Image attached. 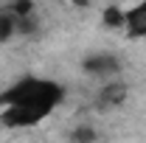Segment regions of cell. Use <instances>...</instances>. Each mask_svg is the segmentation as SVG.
<instances>
[{"label": "cell", "instance_id": "obj_1", "mask_svg": "<svg viewBox=\"0 0 146 143\" xmlns=\"http://www.w3.org/2000/svg\"><path fill=\"white\" fill-rule=\"evenodd\" d=\"M62 101H65V87L54 79H42V76H23L6 90H0V109L28 107L42 115H51Z\"/></svg>", "mask_w": 146, "mask_h": 143}, {"label": "cell", "instance_id": "obj_2", "mask_svg": "<svg viewBox=\"0 0 146 143\" xmlns=\"http://www.w3.org/2000/svg\"><path fill=\"white\" fill-rule=\"evenodd\" d=\"M82 70L98 81H112L121 73V59L115 54H90L82 62Z\"/></svg>", "mask_w": 146, "mask_h": 143}, {"label": "cell", "instance_id": "obj_3", "mask_svg": "<svg viewBox=\"0 0 146 143\" xmlns=\"http://www.w3.org/2000/svg\"><path fill=\"white\" fill-rule=\"evenodd\" d=\"M127 95H129V87L124 81L112 79V81H104L98 87V98L96 101H98V109H115L127 101Z\"/></svg>", "mask_w": 146, "mask_h": 143}, {"label": "cell", "instance_id": "obj_4", "mask_svg": "<svg viewBox=\"0 0 146 143\" xmlns=\"http://www.w3.org/2000/svg\"><path fill=\"white\" fill-rule=\"evenodd\" d=\"M124 31L129 39L146 36V0H138L135 6L124 9Z\"/></svg>", "mask_w": 146, "mask_h": 143}, {"label": "cell", "instance_id": "obj_5", "mask_svg": "<svg viewBox=\"0 0 146 143\" xmlns=\"http://www.w3.org/2000/svg\"><path fill=\"white\" fill-rule=\"evenodd\" d=\"M3 9H6V11H9L14 20H23V17H31V14H36L34 0H9Z\"/></svg>", "mask_w": 146, "mask_h": 143}, {"label": "cell", "instance_id": "obj_6", "mask_svg": "<svg viewBox=\"0 0 146 143\" xmlns=\"http://www.w3.org/2000/svg\"><path fill=\"white\" fill-rule=\"evenodd\" d=\"M11 36H17V20L0 6V42H9Z\"/></svg>", "mask_w": 146, "mask_h": 143}, {"label": "cell", "instance_id": "obj_7", "mask_svg": "<svg viewBox=\"0 0 146 143\" xmlns=\"http://www.w3.org/2000/svg\"><path fill=\"white\" fill-rule=\"evenodd\" d=\"M101 23H104L107 28H124V9H118V6H107L104 14H101Z\"/></svg>", "mask_w": 146, "mask_h": 143}, {"label": "cell", "instance_id": "obj_8", "mask_svg": "<svg viewBox=\"0 0 146 143\" xmlns=\"http://www.w3.org/2000/svg\"><path fill=\"white\" fill-rule=\"evenodd\" d=\"M96 140V129L93 126H76L73 129V143H93Z\"/></svg>", "mask_w": 146, "mask_h": 143}, {"label": "cell", "instance_id": "obj_9", "mask_svg": "<svg viewBox=\"0 0 146 143\" xmlns=\"http://www.w3.org/2000/svg\"><path fill=\"white\" fill-rule=\"evenodd\" d=\"M76 6H90V0H73Z\"/></svg>", "mask_w": 146, "mask_h": 143}]
</instances>
